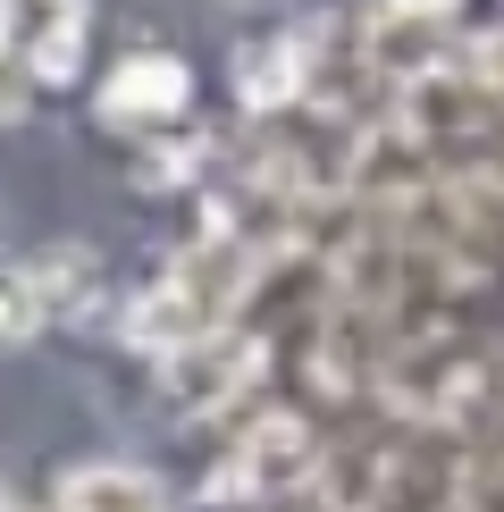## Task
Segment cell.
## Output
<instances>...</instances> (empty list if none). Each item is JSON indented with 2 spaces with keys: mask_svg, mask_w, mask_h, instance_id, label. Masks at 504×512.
Returning <instances> with one entry per match:
<instances>
[{
  "mask_svg": "<svg viewBox=\"0 0 504 512\" xmlns=\"http://www.w3.org/2000/svg\"><path fill=\"white\" fill-rule=\"evenodd\" d=\"M26 101H34V76H26V59L0 42V126H17L26 118Z\"/></svg>",
  "mask_w": 504,
  "mask_h": 512,
  "instance_id": "9c48e42d",
  "label": "cell"
},
{
  "mask_svg": "<svg viewBox=\"0 0 504 512\" xmlns=\"http://www.w3.org/2000/svg\"><path fill=\"white\" fill-rule=\"evenodd\" d=\"M227 9H236V0H227Z\"/></svg>",
  "mask_w": 504,
  "mask_h": 512,
  "instance_id": "8fae6325",
  "label": "cell"
},
{
  "mask_svg": "<svg viewBox=\"0 0 504 512\" xmlns=\"http://www.w3.org/2000/svg\"><path fill=\"white\" fill-rule=\"evenodd\" d=\"M84 68V17H68V9H51V26L34 34V51H26V76H42V84H68Z\"/></svg>",
  "mask_w": 504,
  "mask_h": 512,
  "instance_id": "52a82bcc",
  "label": "cell"
},
{
  "mask_svg": "<svg viewBox=\"0 0 504 512\" xmlns=\"http://www.w3.org/2000/svg\"><path fill=\"white\" fill-rule=\"evenodd\" d=\"M252 277H261V252H252L244 236H202V244H185L177 269H168L160 286L126 311V345L168 353V345H185V336L227 328L236 303L252 294Z\"/></svg>",
  "mask_w": 504,
  "mask_h": 512,
  "instance_id": "6da1fadb",
  "label": "cell"
},
{
  "mask_svg": "<svg viewBox=\"0 0 504 512\" xmlns=\"http://www.w3.org/2000/svg\"><path fill=\"white\" fill-rule=\"evenodd\" d=\"M185 110H194V68L177 51H126L101 76V126L143 135V126H177Z\"/></svg>",
  "mask_w": 504,
  "mask_h": 512,
  "instance_id": "7a4b0ae2",
  "label": "cell"
},
{
  "mask_svg": "<svg viewBox=\"0 0 504 512\" xmlns=\"http://www.w3.org/2000/svg\"><path fill=\"white\" fill-rule=\"evenodd\" d=\"M59 512H168V487L135 462H84L59 487Z\"/></svg>",
  "mask_w": 504,
  "mask_h": 512,
  "instance_id": "277c9868",
  "label": "cell"
},
{
  "mask_svg": "<svg viewBox=\"0 0 504 512\" xmlns=\"http://www.w3.org/2000/svg\"><path fill=\"white\" fill-rule=\"evenodd\" d=\"M236 471L252 479V487H303L311 471H320V445H311V429L294 412H278V420H261V429L244 437V462Z\"/></svg>",
  "mask_w": 504,
  "mask_h": 512,
  "instance_id": "5b68a950",
  "label": "cell"
},
{
  "mask_svg": "<svg viewBox=\"0 0 504 512\" xmlns=\"http://www.w3.org/2000/svg\"><path fill=\"white\" fill-rule=\"evenodd\" d=\"M9 26H17V0H0V42H9Z\"/></svg>",
  "mask_w": 504,
  "mask_h": 512,
  "instance_id": "30bf717a",
  "label": "cell"
},
{
  "mask_svg": "<svg viewBox=\"0 0 504 512\" xmlns=\"http://www.w3.org/2000/svg\"><path fill=\"white\" fill-rule=\"evenodd\" d=\"M160 361H168V370H160V395L177 403V412H219L244 378H261V345H244L236 328L185 336V345H168Z\"/></svg>",
  "mask_w": 504,
  "mask_h": 512,
  "instance_id": "3957f363",
  "label": "cell"
},
{
  "mask_svg": "<svg viewBox=\"0 0 504 512\" xmlns=\"http://www.w3.org/2000/svg\"><path fill=\"white\" fill-rule=\"evenodd\" d=\"M26 336H42V303L26 269H0V345H26Z\"/></svg>",
  "mask_w": 504,
  "mask_h": 512,
  "instance_id": "ba28073f",
  "label": "cell"
},
{
  "mask_svg": "<svg viewBox=\"0 0 504 512\" xmlns=\"http://www.w3.org/2000/svg\"><path fill=\"white\" fill-rule=\"evenodd\" d=\"M26 286H34L42 319H84V311L101 303V261H93L84 244H51V252L26 269Z\"/></svg>",
  "mask_w": 504,
  "mask_h": 512,
  "instance_id": "8992f818",
  "label": "cell"
}]
</instances>
